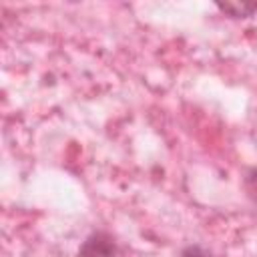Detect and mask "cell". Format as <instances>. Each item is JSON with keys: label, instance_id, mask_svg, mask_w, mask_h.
Here are the masks:
<instances>
[{"label": "cell", "instance_id": "7a4b0ae2", "mask_svg": "<svg viewBox=\"0 0 257 257\" xmlns=\"http://www.w3.org/2000/svg\"><path fill=\"white\" fill-rule=\"evenodd\" d=\"M217 8L231 18H249L257 12V2H217Z\"/></svg>", "mask_w": 257, "mask_h": 257}, {"label": "cell", "instance_id": "3957f363", "mask_svg": "<svg viewBox=\"0 0 257 257\" xmlns=\"http://www.w3.org/2000/svg\"><path fill=\"white\" fill-rule=\"evenodd\" d=\"M181 257H213V255L209 251H205L203 247H199V245H187L181 251Z\"/></svg>", "mask_w": 257, "mask_h": 257}, {"label": "cell", "instance_id": "6da1fadb", "mask_svg": "<svg viewBox=\"0 0 257 257\" xmlns=\"http://www.w3.org/2000/svg\"><path fill=\"white\" fill-rule=\"evenodd\" d=\"M118 247L110 233L92 231L78 247L76 257H116Z\"/></svg>", "mask_w": 257, "mask_h": 257}]
</instances>
